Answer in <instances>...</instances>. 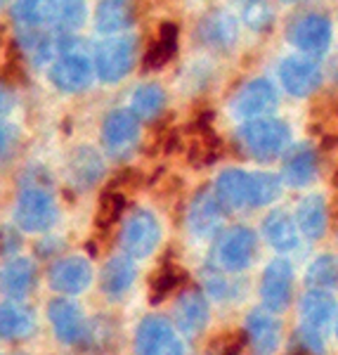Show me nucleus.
<instances>
[{"instance_id": "nucleus-1", "label": "nucleus", "mask_w": 338, "mask_h": 355, "mask_svg": "<svg viewBox=\"0 0 338 355\" xmlns=\"http://www.w3.org/2000/svg\"><path fill=\"white\" fill-rule=\"evenodd\" d=\"M239 140L256 162H272L286 150L291 140V130L282 119L263 116L246 121L239 128Z\"/></svg>"}, {"instance_id": "nucleus-2", "label": "nucleus", "mask_w": 338, "mask_h": 355, "mask_svg": "<svg viewBox=\"0 0 338 355\" xmlns=\"http://www.w3.org/2000/svg\"><path fill=\"white\" fill-rule=\"evenodd\" d=\"M137 60V38L133 33H114L95 48V73L102 83H118L130 73Z\"/></svg>"}, {"instance_id": "nucleus-3", "label": "nucleus", "mask_w": 338, "mask_h": 355, "mask_svg": "<svg viewBox=\"0 0 338 355\" xmlns=\"http://www.w3.org/2000/svg\"><path fill=\"white\" fill-rule=\"evenodd\" d=\"M15 225L21 232H45L57 223V202L53 192L38 182H28L15 204Z\"/></svg>"}, {"instance_id": "nucleus-4", "label": "nucleus", "mask_w": 338, "mask_h": 355, "mask_svg": "<svg viewBox=\"0 0 338 355\" xmlns=\"http://www.w3.org/2000/svg\"><path fill=\"white\" fill-rule=\"evenodd\" d=\"M50 83L55 85L60 93L76 95L90 88L95 73V62L81 50H62L57 60L50 64Z\"/></svg>"}, {"instance_id": "nucleus-5", "label": "nucleus", "mask_w": 338, "mask_h": 355, "mask_svg": "<svg viewBox=\"0 0 338 355\" xmlns=\"http://www.w3.org/2000/svg\"><path fill=\"white\" fill-rule=\"evenodd\" d=\"M161 242V223L147 209H135L121 227V246L130 259H147Z\"/></svg>"}, {"instance_id": "nucleus-6", "label": "nucleus", "mask_w": 338, "mask_h": 355, "mask_svg": "<svg viewBox=\"0 0 338 355\" xmlns=\"http://www.w3.org/2000/svg\"><path fill=\"white\" fill-rule=\"evenodd\" d=\"M279 107V93L270 78H254L232 97L230 112L239 121H254V119L270 116Z\"/></svg>"}, {"instance_id": "nucleus-7", "label": "nucleus", "mask_w": 338, "mask_h": 355, "mask_svg": "<svg viewBox=\"0 0 338 355\" xmlns=\"http://www.w3.org/2000/svg\"><path fill=\"white\" fill-rule=\"evenodd\" d=\"M256 232L246 225H234L215 246V266L225 272H242L256 256Z\"/></svg>"}, {"instance_id": "nucleus-8", "label": "nucleus", "mask_w": 338, "mask_h": 355, "mask_svg": "<svg viewBox=\"0 0 338 355\" xmlns=\"http://www.w3.org/2000/svg\"><path fill=\"white\" fill-rule=\"evenodd\" d=\"M286 38L296 50L305 55H322L329 50L331 38H334V28L331 21L324 15L310 12L301 15L286 28Z\"/></svg>"}, {"instance_id": "nucleus-9", "label": "nucleus", "mask_w": 338, "mask_h": 355, "mask_svg": "<svg viewBox=\"0 0 338 355\" xmlns=\"http://www.w3.org/2000/svg\"><path fill=\"white\" fill-rule=\"evenodd\" d=\"M135 351L137 355H185V346L168 320L149 315L135 331Z\"/></svg>"}, {"instance_id": "nucleus-10", "label": "nucleus", "mask_w": 338, "mask_h": 355, "mask_svg": "<svg viewBox=\"0 0 338 355\" xmlns=\"http://www.w3.org/2000/svg\"><path fill=\"white\" fill-rule=\"evenodd\" d=\"M140 140V119L130 110H114L102 121V145L112 157L128 154Z\"/></svg>"}, {"instance_id": "nucleus-11", "label": "nucleus", "mask_w": 338, "mask_h": 355, "mask_svg": "<svg viewBox=\"0 0 338 355\" xmlns=\"http://www.w3.org/2000/svg\"><path fill=\"white\" fill-rule=\"evenodd\" d=\"M279 81L289 95L310 97L322 85V69L317 60H310V57H286L279 64Z\"/></svg>"}, {"instance_id": "nucleus-12", "label": "nucleus", "mask_w": 338, "mask_h": 355, "mask_svg": "<svg viewBox=\"0 0 338 355\" xmlns=\"http://www.w3.org/2000/svg\"><path fill=\"white\" fill-rule=\"evenodd\" d=\"M48 318L55 329V336L66 346L81 343L88 336L90 322L85 320L83 308L71 299H53L48 306Z\"/></svg>"}, {"instance_id": "nucleus-13", "label": "nucleus", "mask_w": 338, "mask_h": 355, "mask_svg": "<svg viewBox=\"0 0 338 355\" xmlns=\"http://www.w3.org/2000/svg\"><path fill=\"white\" fill-rule=\"evenodd\" d=\"M291 294H294V268L284 259L272 261L260 279L263 303L270 313H282L289 308Z\"/></svg>"}, {"instance_id": "nucleus-14", "label": "nucleus", "mask_w": 338, "mask_h": 355, "mask_svg": "<svg viewBox=\"0 0 338 355\" xmlns=\"http://www.w3.org/2000/svg\"><path fill=\"white\" fill-rule=\"evenodd\" d=\"M222 209L225 206L220 204L213 190H199L190 202V209H187L190 232L199 239H208L217 234L222 230V218H225Z\"/></svg>"}, {"instance_id": "nucleus-15", "label": "nucleus", "mask_w": 338, "mask_h": 355, "mask_svg": "<svg viewBox=\"0 0 338 355\" xmlns=\"http://www.w3.org/2000/svg\"><path fill=\"white\" fill-rule=\"evenodd\" d=\"M48 279L55 291L66 296H76L88 289L90 282H93V266L83 256H66V259L55 261L50 266Z\"/></svg>"}, {"instance_id": "nucleus-16", "label": "nucleus", "mask_w": 338, "mask_h": 355, "mask_svg": "<svg viewBox=\"0 0 338 355\" xmlns=\"http://www.w3.org/2000/svg\"><path fill=\"white\" fill-rule=\"evenodd\" d=\"M69 182L76 187L78 192H85L95 187L97 182L105 178V159L102 154L90 145H81L71 152L66 162Z\"/></svg>"}, {"instance_id": "nucleus-17", "label": "nucleus", "mask_w": 338, "mask_h": 355, "mask_svg": "<svg viewBox=\"0 0 338 355\" xmlns=\"http://www.w3.org/2000/svg\"><path fill=\"white\" fill-rule=\"evenodd\" d=\"M246 339H249L256 355H272L279 348L282 324L277 322V318L267 308L265 311L256 308L246 318Z\"/></svg>"}, {"instance_id": "nucleus-18", "label": "nucleus", "mask_w": 338, "mask_h": 355, "mask_svg": "<svg viewBox=\"0 0 338 355\" xmlns=\"http://www.w3.org/2000/svg\"><path fill=\"white\" fill-rule=\"evenodd\" d=\"M211 308L202 289H187L175 303V324L182 334L197 336L208 324Z\"/></svg>"}, {"instance_id": "nucleus-19", "label": "nucleus", "mask_w": 338, "mask_h": 355, "mask_svg": "<svg viewBox=\"0 0 338 355\" xmlns=\"http://www.w3.org/2000/svg\"><path fill=\"white\" fill-rule=\"evenodd\" d=\"M251 180L254 173L242 168H225L215 178V197L230 211H239L251 206Z\"/></svg>"}, {"instance_id": "nucleus-20", "label": "nucleus", "mask_w": 338, "mask_h": 355, "mask_svg": "<svg viewBox=\"0 0 338 355\" xmlns=\"http://www.w3.org/2000/svg\"><path fill=\"white\" fill-rule=\"evenodd\" d=\"M88 19L85 0H48L45 5V26L60 33H76Z\"/></svg>"}, {"instance_id": "nucleus-21", "label": "nucleus", "mask_w": 338, "mask_h": 355, "mask_svg": "<svg viewBox=\"0 0 338 355\" xmlns=\"http://www.w3.org/2000/svg\"><path fill=\"white\" fill-rule=\"evenodd\" d=\"M135 19V0H100L95 8V28L102 36L123 33Z\"/></svg>"}, {"instance_id": "nucleus-22", "label": "nucleus", "mask_w": 338, "mask_h": 355, "mask_svg": "<svg viewBox=\"0 0 338 355\" xmlns=\"http://www.w3.org/2000/svg\"><path fill=\"white\" fill-rule=\"evenodd\" d=\"M137 268L130 256H114L107 261V266L102 268L100 284L102 291L109 299H121L123 294H128L130 287L135 284Z\"/></svg>"}, {"instance_id": "nucleus-23", "label": "nucleus", "mask_w": 338, "mask_h": 355, "mask_svg": "<svg viewBox=\"0 0 338 355\" xmlns=\"http://www.w3.org/2000/svg\"><path fill=\"white\" fill-rule=\"evenodd\" d=\"M33 329H36V318L28 306L12 299L0 306V339L19 341L31 336Z\"/></svg>"}, {"instance_id": "nucleus-24", "label": "nucleus", "mask_w": 338, "mask_h": 355, "mask_svg": "<svg viewBox=\"0 0 338 355\" xmlns=\"http://www.w3.org/2000/svg\"><path fill=\"white\" fill-rule=\"evenodd\" d=\"M36 282V268L28 259H12L0 268V291L8 299L21 301Z\"/></svg>"}, {"instance_id": "nucleus-25", "label": "nucleus", "mask_w": 338, "mask_h": 355, "mask_svg": "<svg viewBox=\"0 0 338 355\" xmlns=\"http://www.w3.org/2000/svg\"><path fill=\"white\" fill-rule=\"evenodd\" d=\"M199 36L206 45L215 50H227L237 43L239 36V21L234 19L230 12H211L206 19H202V26H199Z\"/></svg>"}, {"instance_id": "nucleus-26", "label": "nucleus", "mask_w": 338, "mask_h": 355, "mask_svg": "<svg viewBox=\"0 0 338 355\" xmlns=\"http://www.w3.org/2000/svg\"><path fill=\"white\" fill-rule=\"evenodd\" d=\"M301 318L305 327L326 329L336 318V299L326 289H310L301 301Z\"/></svg>"}, {"instance_id": "nucleus-27", "label": "nucleus", "mask_w": 338, "mask_h": 355, "mask_svg": "<svg viewBox=\"0 0 338 355\" xmlns=\"http://www.w3.org/2000/svg\"><path fill=\"white\" fill-rule=\"evenodd\" d=\"M263 234L277 251H294L298 246V223L282 209H274L265 216Z\"/></svg>"}, {"instance_id": "nucleus-28", "label": "nucleus", "mask_w": 338, "mask_h": 355, "mask_svg": "<svg viewBox=\"0 0 338 355\" xmlns=\"http://www.w3.org/2000/svg\"><path fill=\"white\" fill-rule=\"evenodd\" d=\"M166 102H168V95L159 83H140L130 95V112L135 114L140 121H152L159 114L166 110Z\"/></svg>"}, {"instance_id": "nucleus-29", "label": "nucleus", "mask_w": 338, "mask_h": 355, "mask_svg": "<svg viewBox=\"0 0 338 355\" xmlns=\"http://www.w3.org/2000/svg\"><path fill=\"white\" fill-rule=\"evenodd\" d=\"M298 230L308 239H322L326 232V204L319 194H310L298 204L296 211Z\"/></svg>"}, {"instance_id": "nucleus-30", "label": "nucleus", "mask_w": 338, "mask_h": 355, "mask_svg": "<svg viewBox=\"0 0 338 355\" xmlns=\"http://www.w3.org/2000/svg\"><path fill=\"white\" fill-rule=\"evenodd\" d=\"M314 173H317V154H314L312 147L301 145L286 157L282 175L291 187L308 185L314 178Z\"/></svg>"}, {"instance_id": "nucleus-31", "label": "nucleus", "mask_w": 338, "mask_h": 355, "mask_svg": "<svg viewBox=\"0 0 338 355\" xmlns=\"http://www.w3.org/2000/svg\"><path fill=\"white\" fill-rule=\"evenodd\" d=\"M185 279H187V275L177 263H170V261L161 263L159 270L154 272L152 284H149V299H152V303H161L166 296L173 294Z\"/></svg>"}, {"instance_id": "nucleus-32", "label": "nucleus", "mask_w": 338, "mask_h": 355, "mask_svg": "<svg viewBox=\"0 0 338 355\" xmlns=\"http://www.w3.org/2000/svg\"><path fill=\"white\" fill-rule=\"evenodd\" d=\"M125 214V194L121 192V187H109L102 194L100 206H97V227L100 230H112Z\"/></svg>"}, {"instance_id": "nucleus-33", "label": "nucleus", "mask_w": 338, "mask_h": 355, "mask_svg": "<svg viewBox=\"0 0 338 355\" xmlns=\"http://www.w3.org/2000/svg\"><path fill=\"white\" fill-rule=\"evenodd\" d=\"M305 282L310 289H334L338 287V259L324 254L310 263L305 272Z\"/></svg>"}, {"instance_id": "nucleus-34", "label": "nucleus", "mask_w": 338, "mask_h": 355, "mask_svg": "<svg viewBox=\"0 0 338 355\" xmlns=\"http://www.w3.org/2000/svg\"><path fill=\"white\" fill-rule=\"evenodd\" d=\"M175 50H177V28L173 24H166L159 31V36L154 38L152 48H149V53L145 57V67L149 69L163 67L175 55Z\"/></svg>"}, {"instance_id": "nucleus-35", "label": "nucleus", "mask_w": 338, "mask_h": 355, "mask_svg": "<svg viewBox=\"0 0 338 355\" xmlns=\"http://www.w3.org/2000/svg\"><path fill=\"white\" fill-rule=\"evenodd\" d=\"M242 21L251 31H267L274 21L272 5L267 0H242Z\"/></svg>"}, {"instance_id": "nucleus-36", "label": "nucleus", "mask_w": 338, "mask_h": 355, "mask_svg": "<svg viewBox=\"0 0 338 355\" xmlns=\"http://www.w3.org/2000/svg\"><path fill=\"white\" fill-rule=\"evenodd\" d=\"M48 0H12V17L21 28H45Z\"/></svg>"}, {"instance_id": "nucleus-37", "label": "nucleus", "mask_w": 338, "mask_h": 355, "mask_svg": "<svg viewBox=\"0 0 338 355\" xmlns=\"http://www.w3.org/2000/svg\"><path fill=\"white\" fill-rule=\"evenodd\" d=\"M282 194V180L274 173H254L251 180V206H267Z\"/></svg>"}, {"instance_id": "nucleus-38", "label": "nucleus", "mask_w": 338, "mask_h": 355, "mask_svg": "<svg viewBox=\"0 0 338 355\" xmlns=\"http://www.w3.org/2000/svg\"><path fill=\"white\" fill-rule=\"evenodd\" d=\"M204 287L215 296V299H230L232 291H234V284L230 279L225 277V270H208L204 275Z\"/></svg>"}, {"instance_id": "nucleus-39", "label": "nucleus", "mask_w": 338, "mask_h": 355, "mask_svg": "<svg viewBox=\"0 0 338 355\" xmlns=\"http://www.w3.org/2000/svg\"><path fill=\"white\" fill-rule=\"evenodd\" d=\"M19 249H21L19 227L0 225V256H15Z\"/></svg>"}, {"instance_id": "nucleus-40", "label": "nucleus", "mask_w": 338, "mask_h": 355, "mask_svg": "<svg viewBox=\"0 0 338 355\" xmlns=\"http://www.w3.org/2000/svg\"><path fill=\"white\" fill-rule=\"evenodd\" d=\"M15 142H17V128L5 121H0V162L12 152Z\"/></svg>"}, {"instance_id": "nucleus-41", "label": "nucleus", "mask_w": 338, "mask_h": 355, "mask_svg": "<svg viewBox=\"0 0 338 355\" xmlns=\"http://www.w3.org/2000/svg\"><path fill=\"white\" fill-rule=\"evenodd\" d=\"M15 110V95L10 88H5L3 83H0V119L8 116L10 112Z\"/></svg>"}, {"instance_id": "nucleus-42", "label": "nucleus", "mask_w": 338, "mask_h": 355, "mask_svg": "<svg viewBox=\"0 0 338 355\" xmlns=\"http://www.w3.org/2000/svg\"><path fill=\"white\" fill-rule=\"evenodd\" d=\"M282 3H286V5H291V3H305V0H282Z\"/></svg>"}, {"instance_id": "nucleus-43", "label": "nucleus", "mask_w": 338, "mask_h": 355, "mask_svg": "<svg viewBox=\"0 0 338 355\" xmlns=\"http://www.w3.org/2000/svg\"><path fill=\"white\" fill-rule=\"evenodd\" d=\"M336 334H338V327H336Z\"/></svg>"}]
</instances>
